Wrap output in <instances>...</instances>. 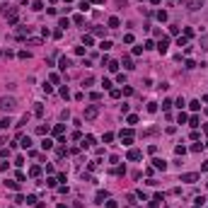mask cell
I'll return each mask as SVG.
<instances>
[{"label":"cell","instance_id":"cell-52","mask_svg":"<svg viewBox=\"0 0 208 208\" xmlns=\"http://www.w3.org/2000/svg\"><path fill=\"white\" fill-rule=\"evenodd\" d=\"M106 208H116V201H106Z\"/></svg>","mask_w":208,"mask_h":208},{"label":"cell","instance_id":"cell-43","mask_svg":"<svg viewBox=\"0 0 208 208\" xmlns=\"http://www.w3.org/2000/svg\"><path fill=\"white\" fill-rule=\"evenodd\" d=\"M32 10H34V12H39V10H44V3H34V5H32Z\"/></svg>","mask_w":208,"mask_h":208},{"label":"cell","instance_id":"cell-15","mask_svg":"<svg viewBox=\"0 0 208 208\" xmlns=\"http://www.w3.org/2000/svg\"><path fill=\"white\" fill-rule=\"evenodd\" d=\"M10 126H12V119H10V116L0 119V128H10Z\"/></svg>","mask_w":208,"mask_h":208},{"label":"cell","instance_id":"cell-4","mask_svg":"<svg viewBox=\"0 0 208 208\" xmlns=\"http://www.w3.org/2000/svg\"><path fill=\"white\" fill-rule=\"evenodd\" d=\"M5 17H8V24H17V17H19L17 8H10V10H8V15H5Z\"/></svg>","mask_w":208,"mask_h":208},{"label":"cell","instance_id":"cell-49","mask_svg":"<svg viewBox=\"0 0 208 208\" xmlns=\"http://www.w3.org/2000/svg\"><path fill=\"white\" fill-rule=\"evenodd\" d=\"M128 124H131V126L138 124V116H136V114H131V116H128Z\"/></svg>","mask_w":208,"mask_h":208},{"label":"cell","instance_id":"cell-41","mask_svg":"<svg viewBox=\"0 0 208 208\" xmlns=\"http://www.w3.org/2000/svg\"><path fill=\"white\" fill-rule=\"evenodd\" d=\"M102 87H104V90H111V80L104 78V80H102Z\"/></svg>","mask_w":208,"mask_h":208},{"label":"cell","instance_id":"cell-58","mask_svg":"<svg viewBox=\"0 0 208 208\" xmlns=\"http://www.w3.org/2000/svg\"><path fill=\"white\" fill-rule=\"evenodd\" d=\"M58 208H68V206H63V203H61V206H58Z\"/></svg>","mask_w":208,"mask_h":208},{"label":"cell","instance_id":"cell-33","mask_svg":"<svg viewBox=\"0 0 208 208\" xmlns=\"http://www.w3.org/2000/svg\"><path fill=\"white\" fill-rule=\"evenodd\" d=\"M27 44L29 46H41V39H27Z\"/></svg>","mask_w":208,"mask_h":208},{"label":"cell","instance_id":"cell-45","mask_svg":"<svg viewBox=\"0 0 208 208\" xmlns=\"http://www.w3.org/2000/svg\"><path fill=\"white\" fill-rule=\"evenodd\" d=\"M17 56H19V58H22V61H27V58H29V51H19V53H17Z\"/></svg>","mask_w":208,"mask_h":208},{"label":"cell","instance_id":"cell-12","mask_svg":"<svg viewBox=\"0 0 208 208\" xmlns=\"http://www.w3.org/2000/svg\"><path fill=\"white\" fill-rule=\"evenodd\" d=\"M152 165H155V170H167V162H165V160H152Z\"/></svg>","mask_w":208,"mask_h":208},{"label":"cell","instance_id":"cell-24","mask_svg":"<svg viewBox=\"0 0 208 208\" xmlns=\"http://www.w3.org/2000/svg\"><path fill=\"white\" fill-rule=\"evenodd\" d=\"M106 68H109L111 73H116V70H119V63H116V61H109V63H106Z\"/></svg>","mask_w":208,"mask_h":208},{"label":"cell","instance_id":"cell-23","mask_svg":"<svg viewBox=\"0 0 208 208\" xmlns=\"http://www.w3.org/2000/svg\"><path fill=\"white\" fill-rule=\"evenodd\" d=\"M119 27V17H109V29H116Z\"/></svg>","mask_w":208,"mask_h":208},{"label":"cell","instance_id":"cell-60","mask_svg":"<svg viewBox=\"0 0 208 208\" xmlns=\"http://www.w3.org/2000/svg\"><path fill=\"white\" fill-rule=\"evenodd\" d=\"M196 208H201V206H196Z\"/></svg>","mask_w":208,"mask_h":208},{"label":"cell","instance_id":"cell-37","mask_svg":"<svg viewBox=\"0 0 208 208\" xmlns=\"http://www.w3.org/2000/svg\"><path fill=\"white\" fill-rule=\"evenodd\" d=\"M63 131H65V126H61V124H58V126H56V128H53V133H56V136H61V133H63Z\"/></svg>","mask_w":208,"mask_h":208},{"label":"cell","instance_id":"cell-17","mask_svg":"<svg viewBox=\"0 0 208 208\" xmlns=\"http://www.w3.org/2000/svg\"><path fill=\"white\" fill-rule=\"evenodd\" d=\"M41 148H44V150H51V148H53V140H51V138H44V140H41Z\"/></svg>","mask_w":208,"mask_h":208},{"label":"cell","instance_id":"cell-14","mask_svg":"<svg viewBox=\"0 0 208 208\" xmlns=\"http://www.w3.org/2000/svg\"><path fill=\"white\" fill-rule=\"evenodd\" d=\"M19 145H22L24 150H29V148H32V138H29V136H24L22 140H19Z\"/></svg>","mask_w":208,"mask_h":208},{"label":"cell","instance_id":"cell-8","mask_svg":"<svg viewBox=\"0 0 208 208\" xmlns=\"http://www.w3.org/2000/svg\"><path fill=\"white\" fill-rule=\"evenodd\" d=\"M29 32H32V27H19V29H17V39H24V36H29Z\"/></svg>","mask_w":208,"mask_h":208},{"label":"cell","instance_id":"cell-27","mask_svg":"<svg viewBox=\"0 0 208 208\" xmlns=\"http://www.w3.org/2000/svg\"><path fill=\"white\" fill-rule=\"evenodd\" d=\"M58 27H61V29H65V27H70V19H68V17H61V22H58Z\"/></svg>","mask_w":208,"mask_h":208},{"label":"cell","instance_id":"cell-20","mask_svg":"<svg viewBox=\"0 0 208 208\" xmlns=\"http://www.w3.org/2000/svg\"><path fill=\"white\" fill-rule=\"evenodd\" d=\"M189 126H191V128H198V126H201L198 116H191V119H189Z\"/></svg>","mask_w":208,"mask_h":208},{"label":"cell","instance_id":"cell-26","mask_svg":"<svg viewBox=\"0 0 208 208\" xmlns=\"http://www.w3.org/2000/svg\"><path fill=\"white\" fill-rule=\"evenodd\" d=\"M34 114H36V116H41V114H44V104H41V102H36V106H34Z\"/></svg>","mask_w":208,"mask_h":208},{"label":"cell","instance_id":"cell-38","mask_svg":"<svg viewBox=\"0 0 208 208\" xmlns=\"http://www.w3.org/2000/svg\"><path fill=\"white\" fill-rule=\"evenodd\" d=\"M61 97H63V99H68V97H70V92H68V87H61Z\"/></svg>","mask_w":208,"mask_h":208},{"label":"cell","instance_id":"cell-36","mask_svg":"<svg viewBox=\"0 0 208 208\" xmlns=\"http://www.w3.org/2000/svg\"><path fill=\"white\" fill-rule=\"evenodd\" d=\"M92 34H97V36H102V34H104V29H102V27H92Z\"/></svg>","mask_w":208,"mask_h":208},{"label":"cell","instance_id":"cell-53","mask_svg":"<svg viewBox=\"0 0 208 208\" xmlns=\"http://www.w3.org/2000/svg\"><path fill=\"white\" fill-rule=\"evenodd\" d=\"M201 170H203V172H208V160H206V162H203V167H201Z\"/></svg>","mask_w":208,"mask_h":208},{"label":"cell","instance_id":"cell-48","mask_svg":"<svg viewBox=\"0 0 208 208\" xmlns=\"http://www.w3.org/2000/svg\"><path fill=\"white\" fill-rule=\"evenodd\" d=\"M170 106H172V99H165V102H162V109L167 111V109H170Z\"/></svg>","mask_w":208,"mask_h":208},{"label":"cell","instance_id":"cell-32","mask_svg":"<svg viewBox=\"0 0 208 208\" xmlns=\"http://www.w3.org/2000/svg\"><path fill=\"white\" fill-rule=\"evenodd\" d=\"M58 65H61V68L65 70V68H68V65H70V58H65V56H63V58H61V63H58Z\"/></svg>","mask_w":208,"mask_h":208},{"label":"cell","instance_id":"cell-39","mask_svg":"<svg viewBox=\"0 0 208 208\" xmlns=\"http://www.w3.org/2000/svg\"><path fill=\"white\" fill-rule=\"evenodd\" d=\"M27 203H29V206H36L39 201H36V196H27Z\"/></svg>","mask_w":208,"mask_h":208},{"label":"cell","instance_id":"cell-7","mask_svg":"<svg viewBox=\"0 0 208 208\" xmlns=\"http://www.w3.org/2000/svg\"><path fill=\"white\" fill-rule=\"evenodd\" d=\"M140 157H143V152H140V150H136V148L128 150V160H131V162H136V160H140Z\"/></svg>","mask_w":208,"mask_h":208},{"label":"cell","instance_id":"cell-21","mask_svg":"<svg viewBox=\"0 0 208 208\" xmlns=\"http://www.w3.org/2000/svg\"><path fill=\"white\" fill-rule=\"evenodd\" d=\"M39 174H41V167H32V170H29V177H39Z\"/></svg>","mask_w":208,"mask_h":208},{"label":"cell","instance_id":"cell-18","mask_svg":"<svg viewBox=\"0 0 208 208\" xmlns=\"http://www.w3.org/2000/svg\"><path fill=\"white\" fill-rule=\"evenodd\" d=\"M186 5H189V10H198L201 8V0H189Z\"/></svg>","mask_w":208,"mask_h":208},{"label":"cell","instance_id":"cell-54","mask_svg":"<svg viewBox=\"0 0 208 208\" xmlns=\"http://www.w3.org/2000/svg\"><path fill=\"white\" fill-rule=\"evenodd\" d=\"M92 3H95V5H102V3H104V0H92Z\"/></svg>","mask_w":208,"mask_h":208},{"label":"cell","instance_id":"cell-5","mask_svg":"<svg viewBox=\"0 0 208 208\" xmlns=\"http://www.w3.org/2000/svg\"><path fill=\"white\" fill-rule=\"evenodd\" d=\"M182 182L194 184V182H198V174H196V172H186V174H182Z\"/></svg>","mask_w":208,"mask_h":208},{"label":"cell","instance_id":"cell-30","mask_svg":"<svg viewBox=\"0 0 208 208\" xmlns=\"http://www.w3.org/2000/svg\"><path fill=\"white\" fill-rule=\"evenodd\" d=\"M49 80H51L53 85H58V82H61V78H58V73H51V75H49Z\"/></svg>","mask_w":208,"mask_h":208},{"label":"cell","instance_id":"cell-1","mask_svg":"<svg viewBox=\"0 0 208 208\" xmlns=\"http://www.w3.org/2000/svg\"><path fill=\"white\" fill-rule=\"evenodd\" d=\"M15 106H17V99L15 97H0V111H15Z\"/></svg>","mask_w":208,"mask_h":208},{"label":"cell","instance_id":"cell-31","mask_svg":"<svg viewBox=\"0 0 208 208\" xmlns=\"http://www.w3.org/2000/svg\"><path fill=\"white\" fill-rule=\"evenodd\" d=\"M184 68H186V70H194V68H196V61H191V58H189V61L184 63Z\"/></svg>","mask_w":208,"mask_h":208},{"label":"cell","instance_id":"cell-29","mask_svg":"<svg viewBox=\"0 0 208 208\" xmlns=\"http://www.w3.org/2000/svg\"><path fill=\"white\" fill-rule=\"evenodd\" d=\"M36 133L39 136H46V133H49V126H36Z\"/></svg>","mask_w":208,"mask_h":208},{"label":"cell","instance_id":"cell-19","mask_svg":"<svg viewBox=\"0 0 208 208\" xmlns=\"http://www.w3.org/2000/svg\"><path fill=\"white\" fill-rule=\"evenodd\" d=\"M111 46H114V44L109 41V39H104V41H102V44H99V49H102V51H109V49H111Z\"/></svg>","mask_w":208,"mask_h":208},{"label":"cell","instance_id":"cell-25","mask_svg":"<svg viewBox=\"0 0 208 208\" xmlns=\"http://www.w3.org/2000/svg\"><path fill=\"white\" fill-rule=\"evenodd\" d=\"M189 106H191L194 111H198V109H201V102H198V99H191V102H189Z\"/></svg>","mask_w":208,"mask_h":208},{"label":"cell","instance_id":"cell-47","mask_svg":"<svg viewBox=\"0 0 208 208\" xmlns=\"http://www.w3.org/2000/svg\"><path fill=\"white\" fill-rule=\"evenodd\" d=\"M114 140V133H104V143H111Z\"/></svg>","mask_w":208,"mask_h":208},{"label":"cell","instance_id":"cell-35","mask_svg":"<svg viewBox=\"0 0 208 208\" xmlns=\"http://www.w3.org/2000/svg\"><path fill=\"white\" fill-rule=\"evenodd\" d=\"M174 104H177L179 109H184V106H186V99H184V97H179V99H177V102H174Z\"/></svg>","mask_w":208,"mask_h":208},{"label":"cell","instance_id":"cell-13","mask_svg":"<svg viewBox=\"0 0 208 208\" xmlns=\"http://www.w3.org/2000/svg\"><path fill=\"white\" fill-rule=\"evenodd\" d=\"M121 63H124V68H126V70H133V68H136V65H133V61H131L128 56H124V61H121Z\"/></svg>","mask_w":208,"mask_h":208},{"label":"cell","instance_id":"cell-56","mask_svg":"<svg viewBox=\"0 0 208 208\" xmlns=\"http://www.w3.org/2000/svg\"><path fill=\"white\" fill-rule=\"evenodd\" d=\"M203 131H206V136H208V126H203Z\"/></svg>","mask_w":208,"mask_h":208},{"label":"cell","instance_id":"cell-57","mask_svg":"<svg viewBox=\"0 0 208 208\" xmlns=\"http://www.w3.org/2000/svg\"><path fill=\"white\" fill-rule=\"evenodd\" d=\"M203 102H206V104H208V95H206V97H203Z\"/></svg>","mask_w":208,"mask_h":208},{"label":"cell","instance_id":"cell-42","mask_svg":"<svg viewBox=\"0 0 208 208\" xmlns=\"http://www.w3.org/2000/svg\"><path fill=\"white\" fill-rule=\"evenodd\" d=\"M201 49L208 51V36H201Z\"/></svg>","mask_w":208,"mask_h":208},{"label":"cell","instance_id":"cell-40","mask_svg":"<svg viewBox=\"0 0 208 208\" xmlns=\"http://www.w3.org/2000/svg\"><path fill=\"white\" fill-rule=\"evenodd\" d=\"M157 19H160V22H165V19H167V12L160 10V12H157Z\"/></svg>","mask_w":208,"mask_h":208},{"label":"cell","instance_id":"cell-16","mask_svg":"<svg viewBox=\"0 0 208 208\" xmlns=\"http://www.w3.org/2000/svg\"><path fill=\"white\" fill-rule=\"evenodd\" d=\"M92 82H95V78H92V75L82 78V87H85V90H87V87H92Z\"/></svg>","mask_w":208,"mask_h":208},{"label":"cell","instance_id":"cell-9","mask_svg":"<svg viewBox=\"0 0 208 208\" xmlns=\"http://www.w3.org/2000/svg\"><path fill=\"white\" fill-rule=\"evenodd\" d=\"M162 201H165V198H162V194H155V196L150 198V206H152V208H157L160 203H162Z\"/></svg>","mask_w":208,"mask_h":208},{"label":"cell","instance_id":"cell-22","mask_svg":"<svg viewBox=\"0 0 208 208\" xmlns=\"http://www.w3.org/2000/svg\"><path fill=\"white\" fill-rule=\"evenodd\" d=\"M73 22H75L78 27H82V24H85V17H82V15H75V17H73Z\"/></svg>","mask_w":208,"mask_h":208},{"label":"cell","instance_id":"cell-55","mask_svg":"<svg viewBox=\"0 0 208 208\" xmlns=\"http://www.w3.org/2000/svg\"><path fill=\"white\" fill-rule=\"evenodd\" d=\"M150 3H152V5H160V0H150Z\"/></svg>","mask_w":208,"mask_h":208},{"label":"cell","instance_id":"cell-2","mask_svg":"<svg viewBox=\"0 0 208 208\" xmlns=\"http://www.w3.org/2000/svg\"><path fill=\"white\" fill-rule=\"evenodd\" d=\"M97 114H99V106H97V104H90V106H85V119H87V121L97 119Z\"/></svg>","mask_w":208,"mask_h":208},{"label":"cell","instance_id":"cell-11","mask_svg":"<svg viewBox=\"0 0 208 208\" xmlns=\"http://www.w3.org/2000/svg\"><path fill=\"white\" fill-rule=\"evenodd\" d=\"M106 198H109V194H106V191H97V196H95V201H97V203H104Z\"/></svg>","mask_w":208,"mask_h":208},{"label":"cell","instance_id":"cell-34","mask_svg":"<svg viewBox=\"0 0 208 208\" xmlns=\"http://www.w3.org/2000/svg\"><path fill=\"white\" fill-rule=\"evenodd\" d=\"M148 111L155 114V111H157V104H155V102H148Z\"/></svg>","mask_w":208,"mask_h":208},{"label":"cell","instance_id":"cell-51","mask_svg":"<svg viewBox=\"0 0 208 208\" xmlns=\"http://www.w3.org/2000/svg\"><path fill=\"white\" fill-rule=\"evenodd\" d=\"M15 165H17V167H19V165H24V157H22V155H17V157H15Z\"/></svg>","mask_w":208,"mask_h":208},{"label":"cell","instance_id":"cell-10","mask_svg":"<svg viewBox=\"0 0 208 208\" xmlns=\"http://www.w3.org/2000/svg\"><path fill=\"white\" fill-rule=\"evenodd\" d=\"M80 145H82V148H92V145H95V136H85Z\"/></svg>","mask_w":208,"mask_h":208},{"label":"cell","instance_id":"cell-3","mask_svg":"<svg viewBox=\"0 0 208 208\" xmlns=\"http://www.w3.org/2000/svg\"><path fill=\"white\" fill-rule=\"evenodd\" d=\"M119 136H121V143H124V145H131V140H133V131H131V128L121 131Z\"/></svg>","mask_w":208,"mask_h":208},{"label":"cell","instance_id":"cell-59","mask_svg":"<svg viewBox=\"0 0 208 208\" xmlns=\"http://www.w3.org/2000/svg\"><path fill=\"white\" fill-rule=\"evenodd\" d=\"M174 3H179V0H174Z\"/></svg>","mask_w":208,"mask_h":208},{"label":"cell","instance_id":"cell-28","mask_svg":"<svg viewBox=\"0 0 208 208\" xmlns=\"http://www.w3.org/2000/svg\"><path fill=\"white\" fill-rule=\"evenodd\" d=\"M5 186L12 189V191H17V189H19V182H5Z\"/></svg>","mask_w":208,"mask_h":208},{"label":"cell","instance_id":"cell-6","mask_svg":"<svg viewBox=\"0 0 208 208\" xmlns=\"http://www.w3.org/2000/svg\"><path fill=\"white\" fill-rule=\"evenodd\" d=\"M167 49H170V39L162 36V39L157 41V51H160V53H167Z\"/></svg>","mask_w":208,"mask_h":208},{"label":"cell","instance_id":"cell-50","mask_svg":"<svg viewBox=\"0 0 208 208\" xmlns=\"http://www.w3.org/2000/svg\"><path fill=\"white\" fill-rule=\"evenodd\" d=\"M177 46H186V36H179L177 39Z\"/></svg>","mask_w":208,"mask_h":208},{"label":"cell","instance_id":"cell-46","mask_svg":"<svg viewBox=\"0 0 208 208\" xmlns=\"http://www.w3.org/2000/svg\"><path fill=\"white\" fill-rule=\"evenodd\" d=\"M80 10L87 12V10H90V3H87V0H85V3H80Z\"/></svg>","mask_w":208,"mask_h":208},{"label":"cell","instance_id":"cell-44","mask_svg":"<svg viewBox=\"0 0 208 208\" xmlns=\"http://www.w3.org/2000/svg\"><path fill=\"white\" fill-rule=\"evenodd\" d=\"M201 150H203V145H201V143H196V145H191V152H201Z\"/></svg>","mask_w":208,"mask_h":208}]
</instances>
